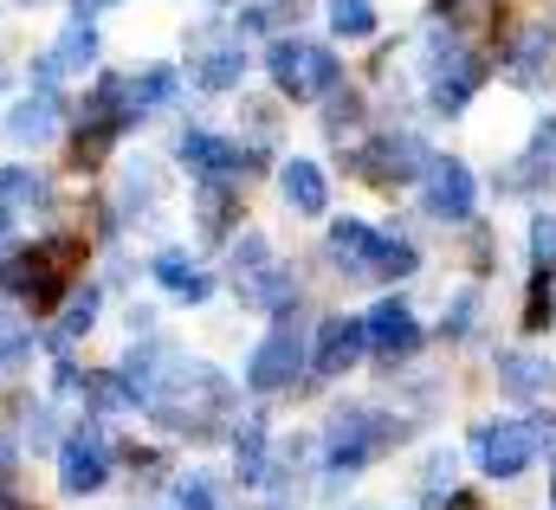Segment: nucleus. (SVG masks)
Masks as SVG:
<instances>
[{
  "instance_id": "nucleus-1",
  "label": "nucleus",
  "mask_w": 556,
  "mask_h": 510,
  "mask_svg": "<svg viewBox=\"0 0 556 510\" xmlns=\"http://www.w3.org/2000/svg\"><path fill=\"white\" fill-rule=\"evenodd\" d=\"M142 413H149L155 426H168V433L207 439V433H220L227 413H233V382H227L220 369H207V362H175L168 382L155 387V400H149Z\"/></svg>"
},
{
  "instance_id": "nucleus-2",
  "label": "nucleus",
  "mask_w": 556,
  "mask_h": 510,
  "mask_svg": "<svg viewBox=\"0 0 556 510\" xmlns=\"http://www.w3.org/2000/svg\"><path fill=\"white\" fill-rule=\"evenodd\" d=\"M266 72H273V85L285 98H298V104H311V98H330L337 85H343V65H337V52L330 46H311V39H273V52H266Z\"/></svg>"
},
{
  "instance_id": "nucleus-3",
  "label": "nucleus",
  "mask_w": 556,
  "mask_h": 510,
  "mask_svg": "<svg viewBox=\"0 0 556 510\" xmlns=\"http://www.w3.org/2000/svg\"><path fill=\"white\" fill-rule=\"evenodd\" d=\"M402 439V426L389 420V413H376V407H337L330 413V433H324V452H330V472H356V466H369L376 452H389Z\"/></svg>"
},
{
  "instance_id": "nucleus-4",
  "label": "nucleus",
  "mask_w": 556,
  "mask_h": 510,
  "mask_svg": "<svg viewBox=\"0 0 556 510\" xmlns=\"http://www.w3.org/2000/svg\"><path fill=\"white\" fill-rule=\"evenodd\" d=\"M188 72H194L201 91H233V85L247 78V46H240V33H227L220 20H201V26L188 33Z\"/></svg>"
},
{
  "instance_id": "nucleus-5",
  "label": "nucleus",
  "mask_w": 556,
  "mask_h": 510,
  "mask_svg": "<svg viewBox=\"0 0 556 510\" xmlns=\"http://www.w3.org/2000/svg\"><path fill=\"white\" fill-rule=\"evenodd\" d=\"M72 258V240L33 246V253H0V297H26V304H52L59 297V265Z\"/></svg>"
},
{
  "instance_id": "nucleus-6",
  "label": "nucleus",
  "mask_w": 556,
  "mask_h": 510,
  "mask_svg": "<svg viewBox=\"0 0 556 510\" xmlns=\"http://www.w3.org/2000/svg\"><path fill=\"white\" fill-rule=\"evenodd\" d=\"M104 479H111L104 426H72L59 439V485H65V498H91V492H104Z\"/></svg>"
},
{
  "instance_id": "nucleus-7",
  "label": "nucleus",
  "mask_w": 556,
  "mask_h": 510,
  "mask_svg": "<svg viewBox=\"0 0 556 510\" xmlns=\"http://www.w3.org/2000/svg\"><path fill=\"white\" fill-rule=\"evenodd\" d=\"M298 375H304V330L291 317H278V330L247 356V387L253 394H278V387H291Z\"/></svg>"
},
{
  "instance_id": "nucleus-8",
  "label": "nucleus",
  "mask_w": 556,
  "mask_h": 510,
  "mask_svg": "<svg viewBox=\"0 0 556 510\" xmlns=\"http://www.w3.org/2000/svg\"><path fill=\"white\" fill-rule=\"evenodd\" d=\"M479 78H485V65L472 59V52H459L453 39H433V72H427V98H433V111H466V98L479 91Z\"/></svg>"
},
{
  "instance_id": "nucleus-9",
  "label": "nucleus",
  "mask_w": 556,
  "mask_h": 510,
  "mask_svg": "<svg viewBox=\"0 0 556 510\" xmlns=\"http://www.w3.org/2000/svg\"><path fill=\"white\" fill-rule=\"evenodd\" d=\"M472 452H479V466H485L492 479H518V472L531 466V452H538V426H525V420H492V426H479Z\"/></svg>"
},
{
  "instance_id": "nucleus-10",
  "label": "nucleus",
  "mask_w": 556,
  "mask_h": 510,
  "mask_svg": "<svg viewBox=\"0 0 556 510\" xmlns=\"http://www.w3.org/2000/svg\"><path fill=\"white\" fill-rule=\"evenodd\" d=\"M175 155L194 168V181H233V175L247 168V149H240L233 136H214V129H181Z\"/></svg>"
},
{
  "instance_id": "nucleus-11",
  "label": "nucleus",
  "mask_w": 556,
  "mask_h": 510,
  "mask_svg": "<svg viewBox=\"0 0 556 510\" xmlns=\"http://www.w3.org/2000/svg\"><path fill=\"white\" fill-rule=\"evenodd\" d=\"M59 117H65L59 91H26V98L0 117V136H7L13 149H46V142L59 136Z\"/></svg>"
},
{
  "instance_id": "nucleus-12",
  "label": "nucleus",
  "mask_w": 556,
  "mask_h": 510,
  "mask_svg": "<svg viewBox=\"0 0 556 510\" xmlns=\"http://www.w3.org/2000/svg\"><path fill=\"white\" fill-rule=\"evenodd\" d=\"M363 349H369V336H363V317H330L324 330H317V349H311V375H350L356 362H363Z\"/></svg>"
},
{
  "instance_id": "nucleus-13",
  "label": "nucleus",
  "mask_w": 556,
  "mask_h": 510,
  "mask_svg": "<svg viewBox=\"0 0 556 510\" xmlns=\"http://www.w3.org/2000/svg\"><path fill=\"white\" fill-rule=\"evenodd\" d=\"M363 336H369V349L382 356V362H395V356H408L420 343V323H415V310L402 304V297H382L369 317H363Z\"/></svg>"
},
{
  "instance_id": "nucleus-14",
  "label": "nucleus",
  "mask_w": 556,
  "mask_h": 510,
  "mask_svg": "<svg viewBox=\"0 0 556 510\" xmlns=\"http://www.w3.org/2000/svg\"><path fill=\"white\" fill-rule=\"evenodd\" d=\"M427 149H420L415 136H376L369 149H363V175L369 181H408V175H427Z\"/></svg>"
},
{
  "instance_id": "nucleus-15",
  "label": "nucleus",
  "mask_w": 556,
  "mask_h": 510,
  "mask_svg": "<svg viewBox=\"0 0 556 510\" xmlns=\"http://www.w3.org/2000/svg\"><path fill=\"white\" fill-rule=\"evenodd\" d=\"M427 207L440 220H472V175H466V162H427Z\"/></svg>"
},
{
  "instance_id": "nucleus-16",
  "label": "nucleus",
  "mask_w": 556,
  "mask_h": 510,
  "mask_svg": "<svg viewBox=\"0 0 556 510\" xmlns=\"http://www.w3.org/2000/svg\"><path fill=\"white\" fill-rule=\"evenodd\" d=\"M149 271H155V284H162L168 297H181V304H201V297L214 291V278H207V271H201L194 258L181 253V246H168V253H155V265H149Z\"/></svg>"
},
{
  "instance_id": "nucleus-17",
  "label": "nucleus",
  "mask_w": 556,
  "mask_h": 510,
  "mask_svg": "<svg viewBox=\"0 0 556 510\" xmlns=\"http://www.w3.org/2000/svg\"><path fill=\"white\" fill-rule=\"evenodd\" d=\"M498 382L511 387L518 400H544V394H556V369L544 362V356L511 349V356H498Z\"/></svg>"
},
{
  "instance_id": "nucleus-18",
  "label": "nucleus",
  "mask_w": 556,
  "mask_h": 510,
  "mask_svg": "<svg viewBox=\"0 0 556 510\" xmlns=\"http://www.w3.org/2000/svg\"><path fill=\"white\" fill-rule=\"evenodd\" d=\"M278 188H285V201H291V214H324L330 207V188H324V168L317 162H285L278 168Z\"/></svg>"
},
{
  "instance_id": "nucleus-19",
  "label": "nucleus",
  "mask_w": 556,
  "mask_h": 510,
  "mask_svg": "<svg viewBox=\"0 0 556 510\" xmlns=\"http://www.w3.org/2000/svg\"><path fill=\"white\" fill-rule=\"evenodd\" d=\"M155 201H162V168H155V162H124V181H117V214H124V220H130V214H149V207H155Z\"/></svg>"
},
{
  "instance_id": "nucleus-20",
  "label": "nucleus",
  "mask_w": 556,
  "mask_h": 510,
  "mask_svg": "<svg viewBox=\"0 0 556 510\" xmlns=\"http://www.w3.org/2000/svg\"><path fill=\"white\" fill-rule=\"evenodd\" d=\"M46 52L59 59V72H91V65H98V52H104V39H98V26H91V20H72Z\"/></svg>"
},
{
  "instance_id": "nucleus-21",
  "label": "nucleus",
  "mask_w": 556,
  "mask_h": 510,
  "mask_svg": "<svg viewBox=\"0 0 556 510\" xmlns=\"http://www.w3.org/2000/svg\"><path fill=\"white\" fill-rule=\"evenodd\" d=\"M330 258H337L343 271L369 278V265H376V233H369L363 220H337V227H330Z\"/></svg>"
},
{
  "instance_id": "nucleus-22",
  "label": "nucleus",
  "mask_w": 556,
  "mask_h": 510,
  "mask_svg": "<svg viewBox=\"0 0 556 510\" xmlns=\"http://www.w3.org/2000/svg\"><path fill=\"white\" fill-rule=\"evenodd\" d=\"M130 98H137L142 117H149V111H168V104L181 98V72H175V65H142V72H130Z\"/></svg>"
},
{
  "instance_id": "nucleus-23",
  "label": "nucleus",
  "mask_w": 556,
  "mask_h": 510,
  "mask_svg": "<svg viewBox=\"0 0 556 510\" xmlns=\"http://www.w3.org/2000/svg\"><path fill=\"white\" fill-rule=\"evenodd\" d=\"M98 304H104V291H98V284H78V291L65 297V317H59V330H52V349L78 343V336L98 323Z\"/></svg>"
},
{
  "instance_id": "nucleus-24",
  "label": "nucleus",
  "mask_w": 556,
  "mask_h": 510,
  "mask_svg": "<svg viewBox=\"0 0 556 510\" xmlns=\"http://www.w3.org/2000/svg\"><path fill=\"white\" fill-rule=\"evenodd\" d=\"M0 207H52V175H39V168H0Z\"/></svg>"
},
{
  "instance_id": "nucleus-25",
  "label": "nucleus",
  "mask_w": 556,
  "mask_h": 510,
  "mask_svg": "<svg viewBox=\"0 0 556 510\" xmlns=\"http://www.w3.org/2000/svg\"><path fill=\"white\" fill-rule=\"evenodd\" d=\"M551 52H556V33L551 26H531V33L518 39V52H511V78H518V85H538L544 65H551Z\"/></svg>"
},
{
  "instance_id": "nucleus-26",
  "label": "nucleus",
  "mask_w": 556,
  "mask_h": 510,
  "mask_svg": "<svg viewBox=\"0 0 556 510\" xmlns=\"http://www.w3.org/2000/svg\"><path fill=\"white\" fill-rule=\"evenodd\" d=\"M233 466L247 485H266V420H240L233 433Z\"/></svg>"
},
{
  "instance_id": "nucleus-27",
  "label": "nucleus",
  "mask_w": 556,
  "mask_h": 510,
  "mask_svg": "<svg viewBox=\"0 0 556 510\" xmlns=\"http://www.w3.org/2000/svg\"><path fill=\"white\" fill-rule=\"evenodd\" d=\"M337 39H369L376 33V0H324Z\"/></svg>"
},
{
  "instance_id": "nucleus-28",
  "label": "nucleus",
  "mask_w": 556,
  "mask_h": 510,
  "mask_svg": "<svg viewBox=\"0 0 556 510\" xmlns=\"http://www.w3.org/2000/svg\"><path fill=\"white\" fill-rule=\"evenodd\" d=\"M194 214L207 233H227V214H233V181H201L194 188Z\"/></svg>"
},
{
  "instance_id": "nucleus-29",
  "label": "nucleus",
  "mask_w": 556,
  "mask_h": 510,
  "mask_svg": "<svg viewBox=\"0 0 556 510\" xmlns=\"http://www.w3.org/2000/svg\"><path fill=\"white\" fill-rule=\"evenodd\" d=\"M415 265H420V253L408 246V240H382V233H376V265H369V271H382V278H408Z\"/></svg>"
},
{
  "instance_id": "nucleus-30",
  "label": "nucleus",
  "mask_w": 556,
  "mask_h": 510,
  "mask_svg": "<svg viewBox=\"0 0 556 510\" xmlns=\"http://www.w3.org/2000/svg\"><path fill=\"white\" fill-rule=\"evenodd\" d=\"M260 265H273V246H266V233H240V240H233V284H247Z\"/></svg>"
},
{
  "instance_id": "nucleus-31",
  "label": "nucleus",
  "mask_w": 556,
  "mask_h": 510,
  "mask_svg": "<svg viewBox=\"0 0 556 510\" xmlns=\"http://www.w3.org/2000/svg\"><path fill=\"white\" fill-rule=\"evenodd\" d=\"M420 492H427L433 505H446V492H453V452H433V459L420 466Z\"/></svg>"
},
{
  "instance_id": "nucleus-32",
  "label": "nucleus",
  "mask_w": 556,
  "mask_h": 510,
  "mask_svg": "<svg viewBox=\"0 0 556 510\" xmlns=\"http://www.w3.org/2000/svg\"><path fill=\"white\" fill-rule=\"evenodd\" d=\"M220 498H214V479L207 472H188L181 485H175V510H214Z\"/></svg>"
},
{
  "instance_id": "nucleus-33",
  "label": "nucleus",
  "mask_w": 556,
  "mask_h": 510,
  "mask_svg": "<svg viewBox=\"0 0 556 510\" xmlns=\"http://www.w3.org/2000/svg\"><path fill=\"white\" fill-rule=\"evenodd\" d=\"M324 124H330V136H337V142H343V136H356V124H363V104H356L350 91H343V98L330 91V111H324Z\"/></svg>"
},
{
  "instance_id": "nucleus-34",
  "label": "nucleus",
  "mask_w": 556,
  "mask_h": 510,
  "mask_svg": "<svg viewBox=\"0 0 556 510\" xmlns=\"http://www.w3.org/2000/svg\"><path fill=\"white\" fill-rule=\"evenodd\" d=\"M26 446H33V452H46V446H52V407H46V400H39V407H26Z\"/></svg>"
},
{
  "instance_id": "nucleus-35",
  "label": "nucleus",
  "mask_w": 556,
  "mask_h": 510,
  "mask_svg": "<svg viewBox=\"0 0 556 510\" xmlns=\"http://www.w3.org/2000/svg\"><path fill=\"white\" fill-rule=\"evenodd\" d=\"M472 310H479V297H472V291H466V297H453V310H446V323H440V330H446V336H466V330H472Z\"/></svg>"
},
{
  "instance_id": "nucleus-36",
  "label": "nucleus",
  "mask_w": 556,
  "mask_h": 510,
  "mask_svg": "<svg viewBox=\"0 0 556 510\" xmlns=\"http://www.w3.org/2000/svg\"><path fill=\"white\" fill-rule=\"evenodd\" d=\"M531 253L544 258V265H551V258H556V220H551V214H544V220L531 227Z\"/></svg>"
},
{
  "instance_id": "nucleus-37",
  "label": "nucleus",
  "mask_w": 556,
  "mask_h": 510,
  "mask_svg": "<svg viewBox=\"0 0 556 510\" xmlns=\"http://www.w3.org/2000/svg\"><path fill=\"white\" fill-rule=\"evenodd\" d=\"M111 7H124V0H72V20H98V13H111Z\"/></svg>"
},
{
  "instance_id": "nucleus-38",
  "label": "nucleus",
  "mask_w": 556,
  "mask_h": 510,
  "mask_svg": "<svg viewBox=\"0 0 556 510\" xmlns=\"http://www.w3.org/2000/svg\"><path fill=\"white\" fill-rule=\"evenodd\" d=\"M7 472H13V439L0 433V479H7Z\"/></svg>"
},
{
  "instance_id": "nucleus-39",
  "label": "nucleus",
  "mask_w": 556,
  "mask_h": 510,
  "mask_svg": "<svg viewBox=\"0 0 556 510\" xmlns=\"http://www.w3.org/2000/svg\"><path fill=\"white\" fill-rule=\"evenodd\" d=\"M7 240H13V207H0V253H7Z\"/></svg>"
},
{
  "instance_id": "nucleus-40",
  "label": "nucleus",
  "mask_w": 556,
  "mask_h": 510,
  "mask_svg": "<svg viewBox=\"0 0 556 510\" xmlns=\"http://www.w3.org/2000/svg\"><path fill=\"white\" fill-rule=\"evenodd\" d=\"M26 7H39V0H26Z\"/></svg>"
}]
</instances>
